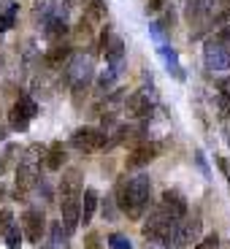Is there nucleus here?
<instances>
[{
	"instance_id": "9b49d317",
	"label": "nucleus",
	"mask_w": 230,
	"mask_h": 249,
	"mask_svg": "<svg viewBox=\"0 0 230 249\" xmlns=\"http://www.w3.org/2000/svg\"><path fill=\"white\" fill-rule=\"evenodd\" d=\"M124 108L136 119H149L152 111H155V98H149V95H143V92H133L124 100Z\"/></svg>"
},
{
	"instance_id": "7c9ffc66",
	"label": "nucleus",
	"mask_w": 230,
	"mask_h": 249,
	"mask_svg": "<svg viewBox=\"0 0 230 249\" xmlns=\"http://www.w3.org/2000/svg\"><path fill=\"white\" fill-rule=\"evenodd\" d=\"M84 247H87V249H100V236H98V233H87V238H84Z\"/></svg>"
},
{
	"instance_id": "6e6552de",
	"label": "nucleus",
	"mask_w": 230,
	"mask_h": 249,
	"mask_svg": "<svg viewBox=\"0 0 230 249\" xmlns=\"http://www.w3.org/2000/svg\"><path fill=\"white\" fill-rule=\"evenodd\" d=\"M162 149H165V146L157 143V141H143L127 155L124 165H127V168H143V165H149L152 160H157V157L162 155Z\"/></svg>"
},
{
	"instance_id": "f03ea898",
	"label": "nucleus",
	"mask_w": 230,
	"mask_h": 249,
	"mask_svg": "<svg viewBox=\"0 0 230 249\" xmlns=\"http://www.w3.org/2000/svg\"><path fill=\"white\" fill-rule=\"evenodd\" d=\"M176 222H179V219H174L168 212H165V209H162L160 203H157L155 209H152V214L146 217V222H143V236L149 238V241L165 244Z\"/></svg>"
},
{
	"instance_id": "4be33fe9",
	"label": "nucleus",
	"mask_w": 230,
	"mask_h": 249,
	"mask_svg": "<svg viewBox=\"0 0 230 249\" xmlns=\"http://www.w3.org/2000/svg\"><path fill=\"white\" fill-rule=\"evenodd\" d=\"M22 155V149H19V143H6V152L0 155V176H6L8 168L14 165V160Z\"/></svg>"
},
{
	"instance_id": "393cba45",
	"label": "nucleus",
	"mask_w": 230,
	"mask_h": 249,
	"mask_svg": "<svg viewBox=\"0 0 230 249\" xmlns=\"http://www.w3.org/2000/svg\"><path fill=\"white\" fill-rule=\"evenodd\" d=\"M87 95H89L87 84H71V100H73V108H84Z\"/></svg>"
},
{
	"instance_id": "7ed1b4c3",
	"label": "nucleus",
	"mask_w": 230,
	"mask_h": 249,
	"mask_svg": "<svg viewBox=\"0 0 230 249\" xmlns=\"http://www.w3.org/2000/svg\"><path fill=\"white\" fill-rule=\"evenodd\" d=\"M65 76H68V84H92L95 79V62L89 54H84V52H76V54H71L68 65H65Z\"/></svg>"
},
{
	"instance_id": "f257e3e1",
	"label": "nucleus",
	"mask_w": 230,
	"mask_h": 249,
	"mask_svg": "<svg viewBox=\"0 0 230 249\" xmlns=\"http://www.w3.org/2000/svg\"><path fill=\"white\" fill-rule=\"evenodd\" d=\"M149 198H152V179L146 174H138V176H133V179H119L117 181L114 203H117L130 219L143 217V212L149 209Z\"/></svg>"
},
{
	"instance_id": "423d86ee",
	"label": "nucleus",
	"mask_w": 230,
	"mask_h": 249,
	"mask_svg": "<svg viewBox=\"0 0 230 249\" xmlns=\"http://www.w3.org/2000/svg\"><path fill=\"white\" fill-rule=\"evenodd\" d=\"M108 133L100 130V127H79V130L71 136V146L81 152H95V149H106Z\"/></svg>"
},
{
	"instance_id": "f8f14e48",
	"label": "nucleus",
	"mask_w": 230,
	"mask_h": 249,
	"mask_svg": "<svg viewBox=\"0 0 230 249\" xmlns=\"http://www.w3.org/2000/svg\"><path fill=\"white\" fill-rule=\"evenodd\" d=\"M157 54H160V60H162V65H165V71H168V73L174 76L176 81H184V79H187L184 68H181V62H179V52H176L174 46H168V44L157 46Z\"/></svg>"
},
{
	"instance_id": "39448f33",
	"label": "nucleus",
	"mask_w": 230,
	"mask_h": 249,
	"mask_svg": "<svg viewBox=\"0 0 230 249\" xmlns=\"http://www.w3.org/2000/svg\"><path fill=\"white\" fill-rule=\"evenodd\" d=\"M203 62L206 68L219 73V71H230V46H225L217 36H212L203 46Z\"/></svg>"
},
{
	"instance_id": "c85d7f7f",
	"label": "nucleus",
	"mask_w": 230,
	"mask_h": 249,
	"mask_svg": "<svg viewBox=\"0 0 230 249\" xmlns=\"http://www.w3.org/2000/svg\"><path fill=\"white\" fill-rule=\"evenodd\" d=\"M195 249H219V236L217 233H209L206 238H200Z\"/></svg>"
},
{
	"instance_id": "2f4dec72",
	"label": "nucleus",
	"mask_w": 230,
	"mask_h": 249,
	"mask_svg": "<svg viewBox=\"0 0 230 249\" xmlns=\"http://www.w3.org/2000/svg\"><path fill=\"white\" fill-rule=\"evenodd\" d=\"M195 162H198V168L203 171V176L209 179V176H212V171H209V165H206V157H203V152H195Z\"/></svg>"
},
{
	"instance_id": "b1692460",
	"label": "nucleus",
	"mask_w": 230,
	"mask_h": 249,
	"mask_svg": "<svg viewBox=\"0 0 230 249\" xmlns=\"http://www.w3.org/2000/svg\"><path fill=\"white\" fill-rule=\"evenodd\" d=\"M3 238H6V247L8 249H19V247H22V228H19V222H14L11 228L3 233Z\"/></svg>"
},
{
	"instance_id": "0eeeda50",
	"label": "nucleus",
	"mask_w": 230,
	"mask_h": 249,
	"mask_svg": "<svg viewBox=\"0 0 230 249\" xmlns=\"http://www.w3.org/2000/svg\"><path fill=\"white\" fill-rule=\"evenodd\" d=\"M44 231H46V214H44V209L30 206V209L22 214V236H27V241H30V244H41V241H44Z\"/></svg>"
},
{
	"instance_id": "4468645a",
	"label": "nucleus",
	"mask_w": 230,
	"mask_h": 249,
	"mask_svg": "<svg viewBox=\"0 0 230 249\" xmlns=\"http://www.w3.org/2000/svg\"><path fill=\"white\" fill-rule=\"evenodd\" d=\"M98 200H100V195H98V190H92V187H87V190L81 193V200H79V222H84V225L92 222L95 209H98Z\"/></svg>"
},
{
	"instance_id": "bb28decb",
	"label": "nucleus",
	"mask_w": 230,
	"mask_h": 249,
	"mask_svg": "<svg viewBox=\"0 0 230 249\" xmlns=\"http://www.w3.org/2000/svg\"><path fill=\"white\" fill-rule=\"evenodd\" d=\"M106 241H108V249H133L130 238L122 236V233H111V236H108Z\"/></svg>"
},
{
	"instance_id": "412c9836",
	"label": "nucleus",
	"mask_w": 230,
	"mask_h": 249,
	"mask_svg": "<svg viewBox=\"0 0 230 249\" xmlns=\"http://www.w3.org/2000/svg\"><path fill=\"white\" fill-rule=\"evenodd\" d=\"M65 238H68V233L62 231L60 222H54L49 228V241H44L41 249H65Z\"/></svg>"
},
{
	"instance_id": "c756f323",
	"label": "nucleus",
	"mask_w": 230,
	"mask_h": 249,
	"mask_svg": "<svg viewBox=\"0 0 230 249\" xmlns=\"http://www.w3.org/2000/svg\"><path fill=\"white\" fill-rule=\"evenodd\" d=\"M89 36H92V25H89L87 19L81 17V22H79V27H76V38H84V41H89Z\"/></svg>"
},
{
	"instance_id": "6ab92c4d",
	"label": "nucleus",
	"mask_w": 230,
	"mask_h": 249,
	"mask_svg": "<svg viewBox=\"0 0 230 249\" xmlns=\"http://www.w3.org/2000/svg\"><path fill=\"white\" fill-rule=\"evenodd\" d=\"M19 14V3L17 0H0V33H6L14 27Z\"/></svg>"
},
{
	"instance_id": "c9c22d12",
	"label": "nucleus",
	"mask_w": 230,
	"mask_h": 249,
	"mask_svg": "<svg viewBox=\"0 0 230 249\" xmlns=\"http://www.w3.org/2000/svg\"><path fill=\"white\" fill-rule=\"evenodd\" d=\"M0 65H3V60H0Z\"/></svg>"
},
{
	"instance_id": "72a5a7b5",
	"label": "nucleus",
	"mask_w": 230,
	"mask_h": 249,
	"mask_svg": "<svg viewBox=\"0 0 230 249\" xmlns=\"http://www.w3.org/2000/svg\"><path fill=\"white\" fill-rule=\"evenodd\" d=\"M219 168H222V174L225 176H228V181H230V160H228V157H219Z\"/></svg>"
},
{
	"instance_id": "a878e982",
	"label": "nucleus",
	"mask_w": 230,
	"mask_h": 249,
	"mask_svg": "<svg viewBox=\"0 0 230 249\" xmlns=\"http://www.w3.org/2000/svg\"><path fill=\"white\" fill-rule=\"evenodd\" d=\"M100 212H103V219H108V222H114V219H117V203H114V195H106V198H103Z\"/></svg>"
},
{
	"instance_id": "f704fd0d",
	"label": "nucleus",
	"mask_w": 230,
	"mask_h": 249,
	"mask_svg": "<svg viewBox=\"0 0 230 249\" xmlns=\"http://www.w3.org/2000/svg\"><path fill=\"white\" fill-rule=\"evenodd\" d=\"M8 138V130H6V124H0V141H6Z\"/></svg>"
},
{
	"instance_id": "2eb2a0df",
	"label": "nucleus",
	"mask_w": 230,
	"mask_h": 249,
	"mask_svg": "<svg viewBox=\"0 0 230 249\" xmlns=\"http://www.w3.org/2000/svg\"><path fill=\"white\" fill-rule=\"evenodd\" d=\"M103 57H106L108 68L111 71H122V62H124V41L119 36H111V41H108V46L103 49Z\"/></svg>"
},
{
	"instance_id": "a211bd4d",
	"label": "nucleus",
	"mask_w": 230,
	"mask_h": 249,
	"mask_svg": "<svg viewBox=\"0 0 230 249\" xmlns=\"http://www.w3.org/2000/svg\"><path fill=\"white\" fill-rule=\"evenodd\" d=\"M65 160H68V155H65V146H62V141H54L49 149H46V155H44L46 171H62Z\"/></svg>"
},
{
	"instance_id": "5701e85b",
	"label": "nucleus",
	"mask_w": 230,
	"mask_h": 249,
	"mask_svg": "<svg viewBox=\"0 0 230 249\" xmlns=\"http://www.w3.org/2000/svg\"><path fill=\"white\" fill-rule=\"evenodd\" d=\"M117 79H119V73L117 71H103V73L98 76V95H108V92H114V84H117Z\"/></svg>"
},
{
	"instance_id": "1a4fd4ad",
	"label": "nucleus",
	"mask_w": 230,
	"mask_h": 249,
	"mask_svg": "<svg viewBox=\"0 0 230 249\" xmlns=\"http://www.w3.org/2000/svg\"><path fill=\"white\" fill-rule=\"evenodd\" d=\"M84 193V176L79 168H68L60 179V198L62 200H79Z\"/></svg>"
},
{
	"instance_id": "f3484780",
	"label": "nucleus",
	"mask_w": 230,
	"mask_h": 249,
	"mask_svg": "<svg viewBox=\"0 0 230 249\" xmlns=\"http://www.w3.org/2000/svg\"><path fill=\"white\" fill-rule=\"evenodd\" d=\"M68 19H46L44 22V38L49 41V44H60V41H65V36H68Z\"/></svg>"
},
{
	"instance_id": "9d476101",
	"label": "nucleus",
	"mask_w": 230,
	"mask_h": 249,
	"mask_svg": "<svg viewBox=\"0 0 230 249\" xmlns=\"http://www.w3.org/2000/svg\"><path fill=\"white\" fill-rule=\"evenodd\" d=\"M71 54H73V46H71L68 41H60V44H52L49 49H46V54L41 57V62L46 65V71H57V68H65V65H68Z\"/></svg>"
},
{
	"instance_id": "ddd939ff",
	"label": "nucleus",
	"mask_w": 230,
	"mask_h": 249,
	"mask_svg": "<svg viewBox=\"0 0 230 249\" xmlns=\"http://www.w3.org/2000/svg\"><path fill=\"white\" fill-rule=\"evenodd\" d=\"M160 206L174 219H181L187 212H190V209H187V198L179 193V190H165V193H162V198H160Z\"/></svg>"
},
{
	"instance_id": "dca6fc26",
	"label": "nucleus",
	"mask_w": 230,
	"mask_h": 249,
	"mask_svg": "<svg viewBox=\"0 0 230 249\" xmlns=\"http://www.w3.org/2000/svg\"><path fill=\"white\" fill-rule=\"evenodd\" d=\"M79 200H62V203H60V212H62L60 225H62V231L68 233V236L79 228Z\"/></svg>"
},
{
	"instance_id": "cd10ccee",
	"label": "nucleus",
	"mask_w": 230,
	"mask_h": 249,
	"mask_svg": "<svg viewBox=\"0 0 230 249\" xmlns=\"http://www.w3.org/2000/svg\"><path fill=\"white\" fill-rule=\"evenodd\" d=\"M14 222H17V219H14V212L11 209H3V212H0V236H3Z\"/></svg>"
},
{
	"instance_id": "20e7f679",
	"label": "nucleus",
	"mask_w": 230,
	"mask_h": 249,
	"mask_svg": "<svg viewBox=\"0 0 230 249\" xmlns=\"http://www.w3.org/2000/svg\"><path fill=\"white\" fill-rule=\"evenodd\" d=\"M38 114V103L30 98V95H19V100L11 106L8 111V124H11L17 133H25L30 127V119Z\"/></svg>"
},
{
	"instance_id": "aec40b11",
	"label": "nucleus",
	"mask_w": 230,
	"mask_h": 249,
	"mask_svg": "<svg viewBox=\"0 0 230 249\" xmlns=\"http://www.w3.org/2000/svg\"><path fill=\"white\" fill-rule=\"evenodd\" d=\"M84 19L89 25H100L106 19V0H84Z\"/></svg>"
},
{
	"instance_id": "473e14b6",
	"label": "nucleus",
	"mask_w": 230,
	"mask_h": 249,
	"mask_svg": "<svg viewBox=\"0 0 230 249\" xmlns=\"http://www.w3.org/2000/svg\"><path fill=\"white\" fill-rule=\"evenodd\" d=\"M165 3H168V0H149L146 11H149V14H157V11H162V8H165Z\"/></svg>"
}]
</instances>
